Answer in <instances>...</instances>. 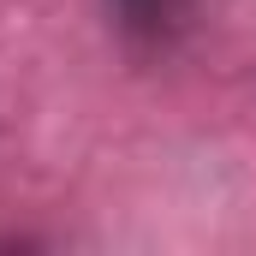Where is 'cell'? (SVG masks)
I'll return each instance as SVG.
<instances>
[{
  "instance_id": "6da1fadb",
  "label": "cell",
  "mask_w": 256,
  "mask_h": 256,
  "mask_svg": "<svg viewBox=\"0 0 256 256\" xmlns=\"http://www.w3.org/2000/svg\"><path fill=\"white\" fill-rule=\"evenodd\" d=\"M120 6H126L131 24H143V30H155V24L167 18V0H120Z\"/></svg>"
}]
</instances>
